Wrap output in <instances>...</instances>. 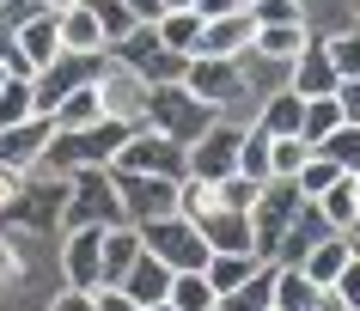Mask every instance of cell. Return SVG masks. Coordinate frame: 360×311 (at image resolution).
<instances>
[{"label": "cell", "instance_id": "cell-14", "mask_svg": "<svg viewBox=\"0 0 360 311\" xmlns=\"http://www.w3.org/2000/svg\"><path fill=\"white\" fill-rule=\"evenodd\" d=\"M49 135H56V122H49V117H31V122L0 128V165H6V171H37Z\"/></svg>", "mask_w": 360, "mask_h": 311}, {"label": "cell", "instance_id": "cell-38", "mask_svg": "<svg viewBox=\"0 0 360 311\" xmlns=\"http://www.w3.org/2000/svg\"><path fill=\"white\" fill-rule=\"evenodd\" d=\"M336 165H330V159H323V153H305V165H300V171H293V183H300V195H305V201H318V195L323 190H330V183H336Z\"/></svg>", "mask_w": 360, "mask_h": 311}, {"label": "cell", "instance_id": "cell-23", "mask_svg": "<svg viewBox=\"0 0 360 311\" xmlns=\"http://www.w3.org/2000/svg\"><path fill=\"white\" fill-rule=\"evenodd\" d=\"M300 49H305V25H257V37H250V55L275 61V67H287Z\"/></svg>", "mask_w": 360, "mask_h": 311}, {"label": "cell", "instance_id": "cell-20", "mask_svg": "<svg viewBox=\"0 0 360 311\" xmlns=\"http://www.w3.org/2000/svg\"><path fill=\"white\" fill-rule=\"evenodd\" d=\"M122 293H129L134 305H159V299L171 293V269L153 251H141V256H134V269L122 274Z\"/></svg>", "mask_w": 360, "mask_h": 311}, {"label": "cell", "instance_id": "cell-11", "mask_svg": "<svg viewBox=\"0 0 360 311\" xmlns=\"http://www.w3.org/2000/svg\"><path fill=\"white\" fill-rule=\"evenodd\" d=\"M116 195H122V214H129V226H141V220H165L177 214V183L171 177H141V171H110Z\"/></svg>", "mask_w": 360, "mask_h": 311}, {"label": "cell", "instance_id": "cell-7", "mask_svg": "<svg viewBox=\"0 0 360 311\" xmlns=\"http://www.w3.org/2000/svg\"><path fill=\"white\" fill-rule=\"evenodd\" d=\"M110 61H116V67H129L134 79H147V86H171V79H184V61H190V55H171L153 25H134L122 43H110Z\"/></svg>", "mask_w": 360, "mask_h": 311}, {"label": "cell", "instance_id": "cell-34", "mask_svg": "<svg viewBox=\"0 0 360 311\" xmlns=\"http://www.w3.org/2000/svg\"><path fill=\"white\" fill-rule=\"evenodd\" d=\"M311 299H318V287H311L300 269H281V263H275V311H305Z\"/></svg>", "mask_w": 360, "mask_h": 311}, {"label": "cell", "instance_id": "cell-45", "mask_svg": "<svg viewBox=\"0 0 360 311\" xmlns=\"http://www.w3.org/2000/svg\"><path fill=\"white\" fill-rule=\"evenodd\" d=\"M330 293H336V299H342L348 311H360V256H348V269H342L336 281H330Z\"/></svg>", "mask_w": 360, "mask_h": 311}, {"label": "cell", "instance_id": "cell-19", "mask_svg": "<svg viewBox=\"0 0 360 311\" xmlns=\"http://www.w3.org/2000/svg\"><path fill=\"white\" fill-rule=\"evenodd\" d=\"M348 256H354V244H348V232H330L323 244H311L305 251V263H300V274L311 281V287H330L342 269H348Z\"/></svg>", "mask_w": 360, "mask_h": 311}, {"label": "cell", "instance_id": "cell-56", "mask_svg": "<svg viewBox=\"0 0 360 311\" xmlns=\"http://www.w3.org/2000/svg\"><path fill=\"white\" fill-rule=\"evenodd\" d=\"M43 6H49V13H68V6H79V0H43Z\"/></svg>", "mask_w": 360, "mask_h": 311}, {"label": "cell", "instance_id": "cell-35", "mask_svg": "<svg viewBox=\"0 0 360 311\" xmlns=\"http://www.w3.org/2000/svg\"><path fill=\"white\" fill-rule=\"evenodd\" d=\"M323 55H330L336 79H360V31H330L323 37Z\"/></svg>", "mask_w": 360, "mask_h": 311}, {"label": "cell", "instance_id": "cell-57", "mask_svg": "<svg viewBox=\"0 0 360 311\" xmlns=\"http://www.w3.org/2000/svg\"><path fill=\"white\" fill-rule=\"evenodd\" d=\"M141 311H177V305H171V299H159V305H141Z\"/></svg>", "mask_w": 360, "mask_h": 311}, {"label": "cell", "instance_id": "cell-32", "mask_svg": "<svg viewBox=\"0 0 360 311\" xmlns=\"http://www.w3.org/2000/svg\"><path fill=\"white\" fill-rule=\"evenodd\" d=\"M98 117H104V110H98V92H92V86L68 92L56 110H49V122H56V128H86V122H98Z\"/></svg>", "mask_w": 360, "mask_h": 311}, {"label": "cell", "instance_id": "cell-12", "mask_svg": "<svg viewBox=\"0 0 360 311\" xmlns=\"http://www.w3.org/2000/svg\"><path fill=\"white\" fill-rule=\"evenodd\" d=\"M98 110H104V117L110 122H129V128H141V122H147V79H134L129 67H104V74H98Z\"/></svg>", "mask_w": 360, "mask_h": 311}, {"label": "cell", "instance_id": "cell-41", "mask_svg": "<svg viewBox=\"0 0 360 311\" xmlns=\"http://www.w3.org/2000/svg\"><path fill=\"white\" fill-rule=\"evenodd\" d=\"M305 153H311V147H305L300 135H269V171L275 177H293L305 165Z\"/></svg>", "mask_w": 360, "mask_h": 311}, {"label": "cell", "instance_id": "cell-3", "mask_svg": "<svg viewBox=\"0 0 360 311\" xmlns=\"http://www.w3.org/2000/svg\"><path fill=\"white\" fill-rule=\"evenodd\" d=\"M305 208V195L293 177H269L263 190H257V201H250V251L263 256V263H275V244H281V232L293 226V214Z\"/></svg>", "mask_w": 360, "mask_h": 311}, {"label": "cell", "instance_id": "cell-55", "mask_svg": "<svg viewBox=\"0 0 360 311\" xmlns=\"http://www.w3.org/2000/svg\"><path fill=\"white\" fill-rule=\"evenodd\" d=\"M354 226H360V171H354ZM354 226H348V232H354Z\"/></svg>", "mask_w": 360, "mask_h": 311}, {"label": "cell", "instance_id": "cell-13", "mask_svg": "<svg viewBox=\"0 0 360 311\" xmlns=\"http://www.w3.org/2000/svg\"><path fill=\"white\" fill-rule=\"evenodd\" d=\"M61 269H68V287L98 293V281H104V226H68Z\"/></svg>", "mask_w": 360, "mask_h": 311}, {"label": "cell", "instance_id": "cell-28", "mask_svg": "<svg viewBox=\"0 0 360 311\" xmlns=\"http://www.w3.org/2000/svg\"><path fill=\"white\" fill-rule=\"evenodd\" d=\"M153 31H159V43H165L171 55H195V37H202V13H190V6H184V13H165V19L153 25Z\"/></svg>", "mask_w": 360, "mask_h": 311}, {"label": "cell", "instance_id": "cell-53", "mask_svg": "<svg viewBox=\"0 0 360 311\" xmlns=\"http://www.w3.org/2000/svg\"><path fill=\"white\" fill-rule=\"evenodd\" d=\"M13 55H19V37H13V31H0V67H13Z\"/></svg>", "mask_w": 360, "mask_h": 311}, {"label": "cell", "instance_id": "cell-42", "mask_svg": "<svg viewBox=\"0 0 360 311\" xmlns=\"http://www.w3.org/2000/svg\"><path fill=\"white\" fill-rule=\"evenodd\" d=\"M250 25H305V6L300 0H245Z\"/></svg>", "mask_w": 360, "mask_h": 311}, {"label": "cell", "instance_id": "cell-54", "mask_svg": "<svg viewBox=\"0 0 360 311\" xmlns=\"http://www.w3.org/2000/svg\"><path fill=\"white\" fill-rule=\"evenodd\" d=\"M159 6H165V13H184V6H190L195 13V0H159Z\"/></svg>", "mask_w": 360, "mask_h": 311}, {"label": "cell", "instance_id": "cell-8", "mask_svg": "<svg viewBox=\"0 0 360 311\" xmlns=\"http://www.w3.org/2000/svg\"><path fill=\"white\" fill-rule=\"evenodd\" d=\"M184 86H190V92L208 104L214 117H220L226 104H238V98L250 92L245 55H238V61H226V55H190V61H184Z\"/></svg>", "mask_w": 360, "mask_h": 311}, {"label": "cell", "instance_id": "cell-37", "mask_svg": "<svg viewBox=\"0 0 360 311\" xmlns=\"http://www.w3.org/2000/svg\"><path fill=\"white\" fill-rule=\"evenodd\" d=\"M342 122V110H336V98H305V117H300V140L305 147H318L330 128Z\"/></svg>", "mask_w": 360, "mask_h": 311}, {"label": "cell", "instance_id": "cell-49", "mask_svg": "<svg viewBox=\"0 0 360 311\" xmlns=\"http://www.w3.org/2000/svg\"><path fill=\"white\" fill-rule=\"evenodd\" d=\"M98 311H141L122 287H98Z\"/></svg>", "mask_w": 360, "mask_h": 311}, {"label": "cell", "instance_id": "cell-15", "mask_svg": "<svg viewBox=\"0 0 360 311\" xmlns=\"http://www.w3.org/2000/svg\"><path fill=\"white\" fill-rule=\"evenodd\" d=\"M250 37H257V25H250V13L238 6V13H226V19H202V37H195V55H250Z\"/></svg>", "mask_w": 360, "mask_h": 311}, {"label": "cell", "instance_id": "cell-46", "mask_svg": "<svg viewBox=\"0 0 360 311\" xmlns=\"http://www.w3.org/2000/svg\"><path fill=\"white\" fill-rule=\"evenodd\" d=\"M330 98H336L342 122H348V128H360V79H342V86H336Z\"/></svg>", "mask_w": 360, "mask_h": 311}, {"label": "cell", "instance_id": "cell-4", "mask_svg": "<svg viewBox=\"0 0 360 311\" xmlns=\"http://www.w3.org/2000/svg\"><path fill=\"white\" fill-rule=\"evenodd\" d=\"M61 220H68V226H104V232H110V226H129L110 171H68V201H61Z\"/></svg>", "mask_w": 360, "mask_h": 311}, {"label": "cell", "instance_id": "cell-31", "mask_svg": "<svg viewBox=\"0 0 360 311\" xmlns=\"http://www.w3.org/2000/svg\"><path fill=\"white\" fill-rule=\"evenodd\" d=\"M311 153H323L330 165H336V171H360V128L336 122V128H330V135H323L318 147H311Z\"/></svg>", "mask_w": 360, "mask_h": 311}, {"label": "cell", "instance_id": "cell-9", "mask_svg": "<svg viewBox=\"0 0 360 311\" xmlns=\"http://www.w3.org/2000/svg\"><path fill=\"white\" fill-rule=\"evenodd\" d=\"M110 171H141V177H171V183H184V177H190V159H184V147H177L171 135L134 128V135L122 140V153H116Z\"/></svg>", "mask_w": 360, "mask_h": 311}, {"label": "cell", "instance_id": "cell-43", "mask_svg": "<svg viewBox=\"0 0 360 311\" xmlns=\"http://www.w3.org/2000/svg\"><path fill=\"white\" fill-rule=\"evenodd\" d=\"M257 190H263V183H250V177H220V183H214V195H220V208H238V214H250V201H257Z\"/></svg>", "mask_w": 360, "mask_h": 311}, {"label": "cell", "instance_id": "cell-26", "mask_svg": "<svg viewBox=\"0 0 360 311\" xmlns=\"http://www.w3.org/2000/svg\"><path fill=\"white\" fill-rule=\"evenodd\" d=\"M19 37V55L31 61V67H43V61L61 55V31H56V13H43V19H31L25 31H13Z\"/></svg>", "mask_w": 360, "mask_h": 311}, {"label": "cell", "instance_id": "cell-44", "mask_svg": "<svg viewBox=\"0 0 360 311\" xmlns=\"http://www.w3.org/2000/svg\"><path fill=\"white\" fill-rule=\"evenodd\" d=\"M43 0H0V31H25L31 19H43Z\"/></svg>", "mask_w": 360, "mask_h": 311}, {"label": "cell", "instance_id": "cell-29", "mask_svg": "<svg viewBox=\"0 0 360 311\" xmlns=\"http://www.w3.org/2000/svg\"><path fill=\"white\" fill-rule=\"evenodd\" d=\"M318 214L330 220L336 232H348V226H354V171H342L336 183H330V190L318 195Z\"/></svg>", "mask_w": 360, "mask_h": 311}, {"label": "cell", "instance_id": "cell-6", "mask_svg": "<svg viewBox=\"0 0 360 311\" xmlns=\"http://www.w3.org/2000/svg\"><path fill=\"white\" fill-rule=\"evenodd\" d=\"M110 67V49H92V55H74V49H61L56 61H43L37 79H31V98H37V110L49 117L68 92H79V86H98V74Z\"/></svg>", "mask_w": 360, "mask_h": 311}, {"label": "cell", "instance_id": "cell-5", "mask_svg": "<svg viewBox=\"0 0 360 311\" xmlns=\"http://www.w3.org/2000/svg\"><path fill=\"white\" fill-rule=\"evenodd\" d=\"M141 232V251H153L159 263H165L171 274H184V269H208V244H202V232H195L184 214H165V220H141L134 226Z\"/></svg>", "mask_w": 360, "mask_h": 311}, {"label": "cell", "instance_id": "cell-33", "mask_svg": "<svg viewBox=\"0 0 360 311\" xmlns=\"http://www.w3.org/2000/svg\"><path fill=\"white\" fill-rule=\"evenodd\" d=\"M31 117H43L37 98H31V79H6V86H0V128H13V122H31Z\"/></svg>", "mask_w": 360, "mask_h": 311}, {"label": "cell", "instance_id": "cell-36", "mask_svg": "<svg viewBox=\"0 0 360 311\" xmlns=\"http://www.w3.org/2000/svg\"><path fill=\"white\" fill-rule=\"evenodd\" d=\"M86 13H92L98 31H104V49H110V43H122V37L134 31V13L122 6V0H86Z\"/></svg>", "mask_w": 360, "mask_h": 311}, {"label": "cell", "instance_id": "cell-1", "mask_svg": "<svg viewBox=\"0 0 360 311\" xmlns=\"http://www.w3.org/2000/svg\"><path fill=\"white\" fill-rule=\"evenodd\" d=\"M129 135H134L129 122H110V117L86 122V128H56L49 147H43V165H56L61 177L68 171H110Z\"/></svg>", "mask_w": 360, "mask_h": 311}, {"label": "cell", "instance_id": "cell-52", "mask_svg": "<svg viewBox=\"0 0 360 311\" xmlns=\"http://www.w3.org/2000/svg\"><path fill=\"white\" fill-rule=\"evenodd\" d=\"M305 311H348V305H342V299H336V293H330V287H318V299H311V305H305Z\"/></svg>", "mask_w": 360, "mask_h": 311}, {"label": "cell", "instance_id": "cell-59", "mask_svg": "<svg viewBox=\"0 0 360 311\" xmlns=\"http://www.w3.org/2000/svg\"><path fill=\"white\" fill-rule=\"evenodd\" d=\"M214 311H220V305H214Z\"/></svg>", "mask_w": 360, "mask_h": 311}, {"label": "cell", "instance_id": "cell-22", "mask_svg": "<svg viewBox=\"0 0 360 311\" xmlns=\"http://www.w3.org/2000/svg\"><path fill=\"white\" fill-rule=\"evenodd\" d=\"M257 269H263V256H257V251H214V256H208V269H202V274H208L214 299H220V293H232L238 281H250Z\"/></svg>", "mask_w": 360, "mask_h": 311}, {"label": "cell", "instance_id": "cell-51", "mask_svg": "<svg viewBox=\"0 0 360 311\" xmlns=\"http://www.w3.org/2000/svg\"><path fill=\"white\" fill-rule=\"evenodd\" d=\"M238 6H245V0H195L202 19H226V13H238Z\"/></svg>", "mask_w": 360, "mask_h": 311}, {"label": "cell", "instance_id": "cell-10", "mask_svg": "<svg viewBox=\"0 0 360 311\" xmlns=\"http://www.w3.org/2000/svg\"><path fill=\"white\" fill-rule=\"evenodd\" d=\"M238 147H245V128L214 117L208 128H202V135L184 147V159H190V177H208V183L232 177V171H238Z\"/></svg>", "mask_w": 360, "mask_h": 311}, {"label": "cell", "instance_id": "cell-40", "mask_svg": "<svg viewBox=\"0 0 360 311\" xmlns=\"http://www.w3.org/2000/svg\"><path fill=\"white\" fill-rule=\"evenodd\" d=\"M238 177H250V183H269V135L263 128H250L245 135V147H238Z\"/></svg>", "mask_w": 360, "mask_h": 311}, {"label": "cell", "instance_id": "cell-17", "mask_svg": "<svg viewBox=\"0 0 360 311\" xmlns=\"http://www.w3.org/2000/svg\"><path fill=\"white\" fill-rule=\"evenodd\" d=\"M330 232H336V226H330V220L318 214V201H305L300 214H293V226L281 232V244H275V263H281V269H300V263H305V251H311V244H323Z\"/></svg>", "mask_w": 360, "mask_h": 311}, {"label": "cell", "instance_id": "cell-25", "mask_svg": "<svg viewBox=\"0 0 360 311\" xmlns=\"http://www.w3.org/2000/svg\"><path fill=\"white\" fill-rule=\"evenodd\" d=\"M56 31H61V49H74V55L104 49V31H98V19L86 13V0H79V6H68V13H56Z\"/></svg>", "mask_w": 360, "mask_h": 311}, {"label": "cell", "instance_id": "cell-50", "mask_svg": "<svg viewBox=\"0 0 360 311\" xmlns=\"http://www.w3.org/2000/svg\"><path fill=\"white\" fill-rule=\"evenodd\" d=\"M122 6L134 13V25H159V19H165V6H159V0H122Z\"/></svg>", "mask_w": 360, "mask_h": 311}, {"label": "cell", "instance_id": "cell-21", "mask_svg": "<svg viewBox=\"0 0 360 311\" xmlns=\"http://www.w3.org/2000/svg\"><path fill=\"white\" fill-rule=\"evenodd\" d=\"M214 305L220 311H275V263H263L250 281H238L232 293H220Z\"/></svg>", "mask_w": 360, "mask_h": 311}, {"label": "cell", "instance_id": "cell-24", "mask_svg": "<svg viewBox=\"0 0 360 311\" xmlns=\"http://www.w3.org/2000/svg\"><path fill=\"white\" fill-rule=\"evenodd\" d=\"M134 256H141V232L134 226H110L104 232V281L98 287H122V274L134 269Z\"/></svg>", "mask_w": 360, "mask_h": 311}, {"label": "cell", "instance_id": "cell-58", "mask_svg": "<svg viewBox=\"0 0 360 311\" xmlns=\"http://www.w3.org/2000/svg\"><path fill=\"white\" fill-rule=\"evenodd\" d=\"M0 86H6V67H0Z\"/></svg>", "mask_w": 360, "mask_h": 311}, {"label": "cell", "instance_id": "cell-47", "mask_svg": "<svg viewBox=\"0 0 360 311\" xmlns=\"http://www.w3.org/2000/svg\"><path fill=\"white\" fill-rule=\"evenodd\" d=\"M49 311H98V293H86V287H61L56 299H49Z\"/></svg>", "mask_w": 360, "mask_h": 311}, {"label": "cell", "instance_id": "cell-39", "mask_svg": "<svg viewBox=\"0 0 360 311\" xmlns=\"http://www.w3.org/2000/svg\"><path fill=\"white\" fill-rule=\"evenodd\" d=\"M208 208H220L214 183H208V177H184V183H177V214H184V220H202Z\"/></svg>", "mask_w": 360, "mask_h": 311}, {"label": "cell", "instance_id": "cell-16", "mask_svg": "<svg viewBox=\"0 0 360 311\" xmlns=\"http://www.w3.org/2000/svg\"><path fill=\"white\" fill-rule=\"evenodd\" d=\"M342 79H336V67H330V55H323V37L311 43L305 37V49L293 61H287V92H300V98H330Z\"/></svg>", "mask_w": 360, "mask_h": 311}, {"label": "cell", "instance_id": "cell-2", "mask_svg": "<svg viewBox=\"0 0 360 311\" xmlns=\"http://www.w3.org/2000/svg\"><path fill=\"white\" fill-rule=\"evenodd\" d=\"M208 122H214V110L184 86V79H171V86H147V122H141V128H159V135H171L177 147H190Z\"/></svg>", "mask_w": 360, "mask_h": 311}, {"label": "cell", "instance_id": "cell-30", "mask_svg": "<svg viewBox=\"0 0 360 311\" xmlns=\"http://www.w3.org/2000/svg\"><path fill=\"white\" fill-rule=\"evenodd\" d=\"M177 311H214V287H208V274L202 269H184V274H171V293H165Z\"/></svg>", "mask_w": 360, "mask_h": 311}, {"label": "cell", "instance_id": "cell-18", "mask_svg": "<svg viewBox=\"0 0 360 311\" xmlns=\"http://www.w3.org/2000/svg\"><path fill=\"white\" fill-rule=\"evenodd\" d=\"M190 226L202 232L208 251H250V214H238V208H208V214L190 220Z\"/></svg>", "mask_w": 360, "mask_h": 311}, {"label": "cell", "instance_id": "cell-27", "mask_svg": "<svg viewBox=\"0 0 360 311\" xmlns=\"http://www.w3.org/2000/svg\"><path fill=\"white\" fill-rule=\"evenodd\" d=\"M300 117H305V98L300 92H275L263 104V117H257V128H263V135H300Z\"/></svg>", "mask_w": 360, "mask_h": 311}, {"label": "cell", "instance_id": "cell-48", "mask_svg": "<svg viewBox=\"0 0 360 311\" xmlns=\"http://www.w3.org/2000/svg\"><path fill=\"white\" fill-rule=\"evenodd\" d=\"M13 281H25V256L13 251V238H0V287H13Z\"/></svg>", "mask_w": 360, "mask_h": 311}]
</instances>
